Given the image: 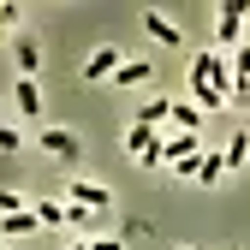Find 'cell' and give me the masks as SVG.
<instances>
[{"instance_id":"obj_1","label":"cell","mask_w":250,"mask_h":250,"mask_svg":"<svg viewBox=\"0 0 250 250\" xmlns=\"http://www.w3.org/2000/svg\"><path fill=\"white\" fill-rule=\"evenodd\" d=\"M191 89H197V107L203 113H221L232 102V66L221 54H197L191 60Z\"/></svg>"},{"instance_id":"obj_2","label":"cell","mask_w":250,"mask_h":250,"mask_svg":"<svg viewBox=\"0 0 250 250\" xmlns=\"http://www.w3.org/2000/svg\"><path fill=\"white\" fill-rule=\"evenodd\" d=\"M66 203H78V208L96 214V208H113V191L96 185V179H72V185H66Z\"/></svg>"},{"instance_id":"obj_3","label":"cell","mask_w":250,"mask_h":250,"mask_svg":"<svg viewBox=\"0 0 250 250\" xmlns=\"http://www.w3.org/2000/svg\"><path fill=\"white\" fill-rule=\"evenodd\" d=\"M244 18H250V6H244V0H227V6H221V18H214V36H221V48H238Z\"/></svg>"},{"instance_id":"obj_4","label":"cell","mask_w":250,"mask_h":250,"mask_svg":"<svg viewBox=\"0 0 250 250\" xmlns=\"http://www.w3.org/2000/svg\"><path fill=\"white\" fill-rule=\"evenodd\" d=\"M36 143H42V149L54 155V161H78V155H83V143H78L72 131H60V125H48V131H42Z\"/></svg>"},{"instance_id":"obj_5","label":"cell","mask_w":250,"mask_h":250,"mask_svg":"<svg viewBox=\"0 0 250 250\" xmlns=\"http://www.w3.org/2000/svg\"><path fill=\"white\" fill-rule=\"evenodd\" d=\"M191 155H197V131H167L161 137V167H179Z\"/></svg>"},{"instance_id":"obj_6","label":"cell","mask_w":250,"mask_h":250,"mask_svg":"<svg viewBox=\"0 0 250 250\" xmlns=\"http://www.w3.org/2000/svg\"><path fill=\"white\" fill-rule=\"evenodd\" d=\"M143 30H149L161 48H179V42H185V36H179V24H173V18H161V12H143Z\"/></svg>"},{"instance_id":"obj_7","label":"cell","mask_w":250,"mask_h":250,"mask_svg":"<svg viewBox=\"0 0 250 250\" xmlns=\"http://www.w3.org/2000/svg\"><path fill=\"white\" fill-rule=\"evenodd\" d=\"M113 72H119V48H96V54H89V66H83L89 83H102V78H113Z\"/></svg>"},{"instance_id":"obj_8","label":"cell","mask_w":250,"mask_h":250,"mask_svg":"<svg viewBox=\"0 0 250 250\" xmlns=\"http://www.w3.org/2000/svg\"><path fill=\"white\" fill-rule=\"evenodd\" d=\"M12 60H18V78H36V66H42V48L30 42V36H18V42H12Z\"/></svg>"},{"instance_id":"obj_9","label":"cell","mask_w":250,"mask_h":250,"mask_svg":"<svg viewBox=\"0 0 250 250\" xmlns=\"http://www.w3.org/2000/svg\"><path fill=\"white\" fill-rule=\"evenodd\" d=\"M167 125H173V131H197V125H203V107L197 102H173L167 107Z\"/></svg>"},{"instance_id":"obj_10","label":"cell","mask_w":250,"mask_h":250,"mask_svg":"<svg viewBox=\"0 0 250 250\" xmlns=\"http://www.w3.org/2000/svg\"><path fill=\"white\" fill-rule=\"evenodd\" d=\"M155 137H161V131H149V125H137V119H131V125H125V149H131V155H137V161H143V155L155 149Z\"/></svg>"},{"instance_id":"obj_11","label":"cell","mask_w":250,"mask_h":250,"mask_svg":"<svg viewBox=\"0 0 250 250\" xmlns=\"http://www.w3.org/2000/svg\"><path fill=\"white\" fill-rule=\"evenodd\" d=\"M0 232L18 238V232H36V208H18V214H0Z\"/></svg>"},{"instance_id":"obj_12","label":"cell","mask_w":250,"mask_h":250,"mask_svg":"<svg viewBox=\"0 0 250 250\" xmlns=\"http://www.w3.org/2000/svg\"><path fill=\"white\" fill-rule=\"evenodd\" d=\"M18 113H30V119L42 113V89H36V78H18Z\"/></svg>"},{"instance_id":"obj_13","label":"cell","mask_w":250,"mask_h":250,"mask_svg":"<svg viewBox=\"0 0 250 250\" xmlns=\"http://www.w3.org/2000/svg\"><path fill=\"white\" fill-rule=\"evenodd\" d=\"M167 107H173L167 96H161V102H143V107H137V125H149V131H161V125H167Z\"/></svg>"},{"instance_id":"obj_14","label":"cell","mask_w":250,"mask_h":250,"mask_svg":"<svg viewBox=\"0 0 250 250\" xmlns=\"http://www.w3.org/2000/svg\"><path fill=\"white\" fill-rule=\"evenodd\" d=\"M221 173H227L221 155H197V185H221Z\"/></svg>"},{"instance_id":"obj_15","label":"cell","mask_w":250,"mask_h":250,"mask_svg":"<svg viewBox=\"0 0 250 250\" xmlns=\"http://www.w3.org/2000/svg\"><path fill=\"white\" fill-rule=\"evenodd\" d=\"M149 72H155V66H143V60H119L113 78H119V83H149Z\"/></svg>"},{"instance_id":"obj_16","label":"cell","mask_w":250,"mask_h":250,"mask_svg":"<svg viewBox=\"0 0 250 250\" xmlns=\"http://www.w3.org/2000/svg\"><path fill=\"white\" fill-rule=\"evenodd\" d=\"M221 161H227V167H244V161H250V131H238V137L227 143V155H221Z\"/></svg>"},{"instance_id":"obj_17","label":"cell","mask_w":250,"mask_h":250,"mask_svg":"<svg viewBox=\"0 0 250 250\" xmlns=\"http://www.w3.org/2000/svg\"><path fill=\"white\" fill-rule=\"evenodd\" d=\"M36 227H66V203H36Z\"/></svg>"},{"instance_id":"obj_18","label":"cell","mask_w":250,"mask_h":250,"mask_svg":"<svg viewBox=\"0 0 250 250\" xmlns=\"http://www.w3.org/2000/svg\"><path fill=\"white\" fill-rule=\"evenodd\" d=\"M0 155H18V131L12 125H0Z\"/></svg>"},{"instance_id":"obj_19","label":"cell","mask_w":250,"mask_h":250,"mask_svg":"<svg viewBox=\"0 0 250 250\" xmlns=\"http://www.w3.org/2000/svg\"><path fill=\"white\" fill-rule=\"evenodd\" d=\"M18 208H24V203H18L12 191H0V214H18Z\"/></svg>"},{"instance_id":"obj_20","label":"cell","mask_w":250,"mask_h":250,"mask_svg":"<svg viewBox=\"0 0 250 250\" xmlns=\"http://www.w3.org/2000/svg\"><path fill=\"white\" fill-rule=\"evenodd\" d=\"M12 18H18V6H0V36L12 30Z\"/></svg>"},{"instance_id":"obj_21","label":"cell","mask_w":250,"mask_h":250,"mask_svg":"<svg viewBox=\"0 0 250 250\" xmlns=\"http://www.w3.org/2000/svg\"><path fill=\"white\" fill-rule=\"evenodd\" d=\"M89 250H125L119 238H96V244H89Z\"/></svg>"},{"instance_id":"obj_22","label":"cell","mask_w":250,"mask_h":250,"mask_svg":"<svg viewBox=\"0 0 250 250\" xmlns=\"http://www.w3.org/2000/svg\"><path fill=\"white\" fill-rule=\"evenodd\" d=\"M72 250H89V244H72Z\"/></svg>"},{"instance_id":"obj_23","label":"cell","mask_w":250,"mask_h":250,"mask_svg":"<svg viewBox=\"0 0 250 250\" xmlns=\"http://www.w3.org/2000/svg\"><path fill=\"white\" fill-rule=\"evenodd\" d=\"M244 96H250V83H244Z\"/></svg>"},{"instance_id":"obj_24","label":"cell","mask_w":250,"mask_h":250,"mask_svg":"<svg viewBox=\"0 0 250 250\" xmlns=\"http://www.w3.org/2000/svg\"><path fill=\"white\" fill-rule=\"evenodd\" d=\"M0 250H6V244H0Z\"/></svg>"}]
</instances>
